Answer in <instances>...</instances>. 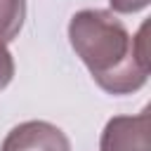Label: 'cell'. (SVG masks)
I'll return each instance as SVG.
<instances>
[{"mask_svg":"<svg viewBox=\"0 0 151 151\" xmlns=\"http://www.w3.org/2000/svg\"><path fill=\"white\" fill-rule=\"evenodd\" d=\"M146 26L132 38L125 26L101 9H85L71 19L68 38L92 78L111 94H125L146 83Z\"/></svg>","mask_w":151,"mask_h":151,"instance_id":"1","label":"cell"},{"mask_svg":"<svg viewBox=\"0 0 151 151\" xmlns=\"http://www.w3.org/2000/svg\"><path fill=\"white\" fill-rule=\"evenodd\" d=\"M146 5H149V0H111V7L116 12H137Z\"/></svg>","mask_w":151,"mask_h":151,"instance_id":"6","label":"cell"},{"mask_svg":"<svg viewBox=\"0 0 151 151\" xmlns=\"http://www.w3.org/2000/svg\"><path fill=\"white\" fill-rule=\"evenodd\" d=\"M26 0H0V42H9L21 31Z\"/></svg>","mask_w":151,"mask_h":151,"instance_id":"4","label":"cell"},{"mask_svg":"<svg viewBox=\"0 0 151 151\" xmlns=\"http://www.w3.org/2000/svg\"><path fill=\"white\" fill-rule=\"evenodd\" d=\"M2 151H71L66 134L42 120L17 125L2 142Z\"/></svg>","mask_w":151,"mask_h":151,"instance_id":"2","label":"cell"},{"mask_svg":"<svg viewBox=\"0 0 151 151\" xmlns=\"http://www.w3.org/2000/svg\"><path fill=\"white\" fill-rule=\"evenodd\" d=\"M101 151H149V111L137 118H113L101 134Z\"/></svg>","mask_w":151,"mask_h":151,"instance_id":"3","label":"cell"},{"mask_svg":"<svg viewBox=\"0 0 151 151\" xmlns=\"http://www.w3.org/2000/svg\"><path fill=\"white\" fill-rule=\"evenodd\" d=\"M14 76V61H12V54L7 52L5 42H0V90H5L9 85Z\"/></svg>","mask_w":151,"mask_h":151,"instance_id":"5","label":"cell"}]
</instances>
